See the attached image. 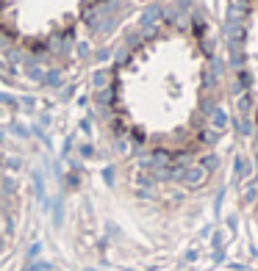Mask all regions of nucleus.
<instances>
[{"mask_svg":"<svg viewBox=\"0 0 258 271\" xmlns=\"http://www.w3.org/2000/svg\"><path fill=\"white\" fill-rule=\"evenodd\" d=\"M200 86V61L186 36H158L131 58L122 100L133 122L150 136H172L189 122Z\"/></svg>","mask_w":258,"mask_h":271,"instance_id":"obj_1","label":"nucleus"},{"mask_svg":"<svg viewBox=\"0 0 258 271\" xmlns=\"http://www.w3.org/2000/svg\"><path fill=\"white\" fill-rule=\"evenodd\" d=\"M247 64L253 67V80L258 89V0H253L250 20H247Z\"/></svg>","mask_w":258,"mask_h":271,"instance_id":"obj_2","label":"nucleus"}]
</instances>
